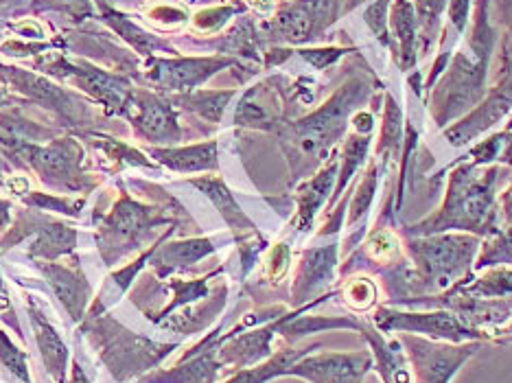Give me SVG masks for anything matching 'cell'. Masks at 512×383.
Segmentation results:
<instances>
[{
	"label": "cell",
	"mask_w": 512,
	"mask_h": 383,
	"mask_svg": "<svg viewBox=\"0 0 512 383\" xmlns=\"http://www.w3.org/2000/svg\"><path fill=\"white\" fill-rule=\"evenodd\" d=\"M81 331L88 333L101 362L106 364L110 375L121 383L147 373L149 368L158 366L171 351H176V344H160L132 333L123 324L112 320L108 313L97 318H86Z\"/></svg>",
	"instance_id": "6da1fadb"
},
{
	"label": "cell",
	"mask_w": 512,
	"mask_h": 383,
	"mask_svg": "<svg viewBox=\"0 0 512 383\" xmlns=\"http://www.w3.org/2000/svg\"><path fill=\"white\" fill-rule=\"evenodd\" d=\"M0 152L7 160L16 162L18 167L36 171L42 182L51 184L55 189L77 193L95 187V182L86 176L84 167H81L86 152L77 138H53L49 145L20 141V138H3Z\"/></svg>",
	"instance_id": "7a4b0ae2"
},
{
	"label": "cell",
	"mask_w": 512,
	"mask_h": 383,
	"mask_svg": "<svg viewBox=\"0 0 512 383\" xmlns=\"http://www.w3.org/2000/svg\"><path fill=\"white\" fill-rule=\"evenodd\" d=\"M480 248L473 237H436L410 243V254L416 265V274L405 276L401 298L407 292H447L462 283ZM401 298H397V303Z\"/></svg>",
	"instance_id": "3957f363"
},
{
	"label": "cell",
	"mask_w": 512,
	"mask_h": 383,
	"mask_svg": "<svg viewBox=\"0 0 512 383\" xmlns=\"http://www.w3.org/2000/svg\"><path fill=\"white\" fill-rule=\"evenodd\" d=\"M366 90L368 88L362 79H351L318 112L289 127L285 134L289 160L322 158L327 147L342 134L346 114L353 110L357 101L366 97Z\"/></svg>",
	"instance_id": "277c9868"
},
{
	"label": "cell",
	"mask_w": 512,
	"mask_h": 383,
	"mask_svg": "<svg viewBox=\"0 0 512 383\" xmlns=\"http://www.w3.org/2000/svg\"><path fill=\"white\" fill-rule=\"evenodd\" d=\"M499 180V169L484 171V178L473 176V169H460L453 178L449 202L442 208L438 217H432L429 222L421 224V228H414V232H440L447 228H467L477 230L486 228L491 232L493 224V202L495 195L493 189Z\"/></svg>",
	"instance_id": "5b68a950"
},
{
	"label": "cell",
	"mask_w": 512,
	"mask_h": 383,
	"mask_svg": "<svg viewBox=\"0 0 512 383\" xmlns=\"http://www.w3.org/2000/svg\"><path fill=\"white\" fill-rule=\"evenodd\" d=\"M173 222L158 206H147L123 193L112 211L101 219L97 243L106 265H114L134 250H141L143 241L151 237L156 226Z\"/></svg>",
	"instance_id": "8992f818"
},
{
	"label": "cell",
	"mask_w": 512,
	"mask_h": 383,
	"mask_svg": "<svg viewBox=\"0 0 512 383\" xmlns=\"http://www.w3.org/2000/svg\"><path fill=\"white\" fill-rule=\"evenodd\" d=\"M372 322L381 333H412L438 342L462 344L486 338L484 333L471 329L469 324H464L447 309L397 311L390 307H379L372 316Z\"/></svg>",
	"instance_id": "52a82bcc"
},
{
	"label": "cell",
	"mask_w": 512,
	"mask_h": 383,
	"mask_svg": "<svg viewBox=\"0 0 512 383\" xmlns=\"http://www.w3.org/2000/svg\"><path fill=\"white\" fill-rule=\"evenodd\" d=\"M399 340L410 359L414 383H449L477 351V342H438L412 333H401Z\"/></svg>",
	"instance_id": "ba28073f"
},
{
	"label": "cell",
	"mask_w": 512,
	"mask_h": 383,
	"mask_svg": "<svg viewBox=\"0 0 512 383\" xmlns=\"http://www.w3.org/2000/svg\"><path fill=\"white\" fill-rule=\"evenodd\" d=\"M33 235L29 246L31 259H42L55 263L60 257L71 254L77 246V232L75 228H68L66 224L53 222V219L44 217L40 211H25L20 213L16 224H11L0 239V252L18 246L22 239Z\"/></svg>",
	"instance_id": "9c48e42d"
},
{
	"label": "cell",
	"mask_w": 512,
	"mask_h": 383,
	"mask_svg": "<svg viewBox=\"0 0 512 383\" xmlns=\"http://www.w3.org/2000/svg\"><path fill=\"white\" fill-rule=\"evenodd\" d=\"M44 73L53 77L68 79L73 86L84 90L88 97L99 101L108 114H125L127 101H130L134 86L123 75H114L103 68L90 66L86 62H68L66 57H57V60L44 64Z\"/></svg>",
	"instance_id": "30bf717a"
},
{
	"label": "cell",
	"mask_w": 512,
	"mask_h": 383,
	"mask_svg": "<svg viewBox=\"0 0 512 383\" xmlns=\"http://www.w3.org/2000/svg\"><path fill=\"white\" fill-rule=\"evenodd\" d=\"M0 84H5L7 88H14L16 92H20V95H25L27 99L36 101L38 106L51 110L57 119H64L73 127L86 125L92 119L86 101L75 97L73 92L51 84L46 77L25 71V68L5 66L3 73H0Z\"/></svg>",
	"instance_id": "8fae6325"
},
{
	"label": "cell",
	"mask_w": 512,
	"mask_h": 383,
	"mask_svg": "<svg viewBox=\"0 0 512 383\" xmlns=\"http://www.w3.org/2000/svg\"><path fill=\"white\" fill-rule=\"evenodd\" d=\"M123 116L130 119L134 132L147 143L176 145L182 141V130L173 103L158 92L134 88Z\"/></svg>",
	"instance_id": "7c38bea8"
},
{
	"label": "cell",
	"mask_w": 512,
	"mask_h": 383,
	"mask_svg": "<svg viewBox=\"0 0 512 383\" xmlns=\"http://www.w3.org/2000/svg\"><path fill=\"white\" fill-rule=\"evenodd\" d=\"M232 57H173V60H162L154 57L147 62L145 79L151 86H156L162 92H193L200 88L206 79H211L215 73L224 71L226 66H232Z\"/></svg>",
	"instance_id": "4fadbf2b"
},
{
	"label": "cell",
	"mask_w": 512,
	"mask_h": 383,
	"mask_svg": "<svg viewBox=\"0 0 512 383\" xmlns=\"http://www.w3.org/2000/svg\"><path fill=\"white\" fill-rule=\"evenodd\" d=\"M372 370V355L364 353H322L305 355L287 370V377L309 383H362Z\"/></svg>",
	"instance_id": "5bb4252c"
},
{
	"label": "cell",
	"mask_w": 512,
	"mask_h": 383,
	"mask_svg": "<svg viewBox=\"0 0 512 383\" xmlns=\"http://www.w3.org/2000/svg\"><path fill=\"white\" fill-rule=\"evenodd\" d=\"M512 108V62L502 64V75H499V84L491 90V95L477 108L467 121L458 123L453 130L447 132V138L453 145L469 143V138L488 130L493 123L504 119L508 110Z\"/></svg>",
	"instance_id": "9a60e30c"
},
{
	"label": "cell",
	"mask_w": 512,
	"mask_h": 383,
	"mask_svg": "<svg viewBox=\"0 0 512 383\" xmlns=\"http://www.w3.org/2000/svg\"><path fill=\"white\" fill-rule=\"evenodd\" d=\"M36 268L44 274L51 292L68 311L71 320L73 322L84 320L86 309L92 298V287L88 283V278L81 274V270H71V268H64L60 263H49V261H38Z\"/></svg>",
	"instance_id": "2e32d148"
},
{
	"label": "cell",
	"mask_w": 512,
	"mask_h": 383,
	"mask_svg": "<svg viewBox=\"0 0 512 383\" xmlns=\"http://www.w3.org/2000/svg\"><path fill=\"white\" fill-rule=\"evenodd\" d=\"M357 331L366 338L372 355V370H377L383 383H414L410 359L401 340H386L377 327H368L362 322Z\"/></svg>",
	"instance_id": "e0dca14e"
},
{
	"label": "cell",
	"mask_w": 512,
	"mask_h": 383,
	"mask_svg": "<svg viewBox=\"0 0 512 383\" xmlns=\"http://www.w3.org/2000/svg\"><path fill=\"white\" fill-rule=\"evenodd\" d=\"M337 263V248H318V250H307L302 254L296 281H294V303L302 305L307 300L318 294L322 287H327L333 281Z\"/></svg>",
	"instance_id": "ac0fdd59"
},
{
	"label": "cell",
	"mask_w": 512,
	"mask_h": 383,
	"mask_svg": "<svg viewBox=\"0 0 512 383\" xmlns=\"http://www.w3.org/2000/svg\"><path fill=\"white\" fill-rule=\"evenodd\" d=\"M27 309H29V318L33 324V333H36V342L40 348L42 362L49 370V375L57 383H66V373H68V346L60 338V333L55 331L53 324L44 318V313L36 307L31 298H27Z\"/></svg>",
	"instance_id": "d6986e66"
},
{
	"label": "cell",
	"mask_w": 512,
	"mask_h": 383,
	"mask_svg": "<svg viewBox=\"0 0 512 383\" xmlns=\"http://www.w3.org/2000/svg\"><path fill=\"white\" fill-rule=\"evenodd\" d=\"M213 252H215V246L211 239L176 241V243H167V246H158L154 257H151V265H154V270L160 278H165L173 270L189 268V265L202 261Z\"/></svg>",
	"instance_id": "ffe728a7"
},
{
	"label": "cell",
	"mask_w": 512,
	"mask_h": 383,
	"mask_svg": "<svg viewBox=\"0 0 512 383\" xmlns=\"http://www.w3.org/2000/svg\"><path fill=\"white\" fill-rule=\"evenodd\" d=\"M151 158L182 173L217 169V143L208 141L191 147H156L151 149Z\"/></svg>",
	"instance_id": "44dd1931"
},
{
	"label": "cell",
	"mask_w": 512,
	"mask_h": 383,
	"mask_svg": "<svg viewBox=\"0 0 512 383\" xmlns=\"http://www.w3.org/2000/svg\"><path fill=\"white\" fill-rule=\"evenodd\" d=\"M191 184H193V187L200 189L202 193H206L208 197H211L215 206L219 208V213L224 215V219L230 224V228L235 230L239 243H246V237L252 235L254 226L250 224V219L243 215V211L237 206V202L232 200V193L224 187V182L215 180V178H200V180H191Z\"/></svg>",
	"instance_id": "7402d4cb"
},
{
	"label": "cell",
	"mask_w": 512,
	"mask_h": 383,
	"mask_svg": "<svg viewBox=\"0 0 512 383\" xmlns=\"http://www.w3.org/2000/svg\"><path fill=\"white\" fill-rule=\"evenodd\" d=\"M232 97H235V90H193L184 92V95L171 97V103L173 106L195 112L208 123H219L221 114H224Z\"/></svg>",
	"instance_id": "603a6c76"
},
{
	"label": "cell",
	"mask_w": 512,
	"mask_h": 383,
	"mask_svg": "<svg viewBox=\"0 0 512 383\" xmlns=\"http://www.w3.org/2000/svg\"><path fill=\"white\" fill-rule=\"evenodd\" d=\"M101 16H103V20H106L112 29H116V31L121 33V38L127 44H130L134 51H138L141 55L149 57V55H154L156 51L176 53V51L169 49L167 42H162V40H158L154 36H149V33H145L141 27H136L130 18H127L125 14H121V11L101 5Z\"/></svg>",
	"instance_id": "cb8c5ba5"
},
{
	"label": "cell",
	"mask_w": 512,
	"mask_h": 383,
	"mask_svg": "<svg viewBox=\"0 0 512 383\" xmlns=\"http://www.w3.org/2000/svg\"><path fill=\"white\" fill-rule=\"evenodd\" d=\"M335 171H337V165H335V162H331L327 169L320 171L316 178H313L309 184H305V187L300 189V195H298V230H309L313 217H316L320 204L324 202L327 191L331 189Z\"/></svg>",
	"instance_id": "d4e9b609"
},
{
	"label": "cell",
	"mask_w": 512,
	"mask_h": 383,
	"mask_svg": "<svg viewBox=\"0 0 512 383\" xmlns=\"http://www.w3.org/2000/svg\"><path fill=\"white\" fill-rule=\"evenodd\" d=\"M318 346V344H316ZM316 346H309V348H289V351H281L278 355H274L272 359H267L265 364L261 366H252V368H243L241 373H237L232 379H228L226 383H267L274 377H283L287 375V370L292 368L300 357L309 355L311 348Z\"/></svg>",
	"instance_id": "484cf974"
},
{
	"label": "cell",
	"mask_w": 512,
	"mask_h": 383,
	"mask_svg": "<svg viewBox=\"0 0 512 383\" xmlns=\"http://www.w3.org/2000/svg\"><path fill=\"white\" fill-rule=\"evenodd\" d=\"M392 29H394V38H397L401 44V49L397 53V62L401 64V68H410L414 64L416 18H414L412 5L407 3V0H394Z\"/></svg>",
	"instance_id": "4316f807"
},
{
	"label": "cell",
	"mask_w": 512,
	"mask_h": 383,
	"mask_svg": "<svg viewBox=\"0 0 512 383\" xmlns=\"http://www.w3.org/2000/svg\"><path fill=\"white\" fill-rule=\"evenodd\" d=\"M462 294L484 300H504L512 298V270L497 265L482 278H477L473 283H458L456 285Z\"/></svg>",
	"instance_id": "83f0119b"
},
{
	"label": "cell",
	"mask_w": 512,
	"mask_h": 383,
	"mask_svg": "<svg viewBox=\"0 0 512 383\" xmlns=\"http://www.w3.org/2000/svg\"><path fill=\"white\" fill-rule=\"evenodd\" d=\"M90 138V143L95 145L97 149H101L106 154L108 160H112L116 167H125V165H136V167H151V162L138 152V149L125 145L121 141H114V138L99 134V132H88L84 134Z\"/></svg>",
	"instance_id": "f1b7e54d"
},
{
	"label": "cell",
	"mask_w": 512,
	"mask_h": 383,
	"mask_svg": "<svg viewBox=\"0 0 512 383\" xmlns=\"http://www.w3.org/2000/svg\"><path fill=\"white\" fill-rule=\"evenodd\" d=\"M22 204L33 211H53L62 215L79 217L86 208V197H57L49 193H25L20 197Z\"/></svg>",
	"instance_id": "f546056e"
},
{
	"label": "cell",
	"mask_w": 512,
	"mask_h": 383,
	"mask_svg": "<svg viewBox=\"0 0 512 383\" xmlns=\"http://www.w3.org/2000/svg\"><path fill=\"white\" fill-rule=\"evenodd\" d=\"M0 368L11 381L20 383H33L29 375V364H27V353L20 351L14 344V340L0 329Z\"/></svg>",
	"instance_id": "4dcf8cb0"
},
{
	"label": "cell",
	"mask_w": 512,
	"mask_h": 383,
	"mask_svg": "<svg viewBox=\"0 0 512 383\" xmlns=\"http://www.w3.org/2000/svg\"><path fill=\"white\" fill-rule=\"evenodd\" d=\"M342 298L348 309L366 313L377 303V285L372 283V278L368 276L351 278V281H346L342 287Z\"/></svg>",
	"instance_id": "1f68e13d"
},
{
	"label": "cell",
	"mask_w": 512,
	"mask_h": 383,
	"mask_svg": "<svg viewBox=\"0 0 512 383\" xmlns=\"http://www.w3.org/2000/svg\"><path fill=\"white\" fill-rule=\"evenodd\" d=\"M171 287L173 292H176V296H173L176 300H171V303L162 309L158 316H151L154 322H162L173 309L195 303V300L208 296V278H200V281H171Z\"/></svg>",
	"instance_id": "d6a6232c"
},
{
	"label": "cell",
	"mask_w": 512,
	"mask_h": 383,
	"mask_svg": "<svg viewBox=\"0 0 512 383\" xmlns=\"http://www.w3.org/2000/svg\"><path fill=\"white\" fill-rule=\"evenodd\" d=\"M366 250H368L370 261L383 265V263H390L397 259L399 241L390 230H377L375 235H370V239L366 243Z\"/></svg>",
	"instance_id": "836d02e7"
},
{
	"label": "cell",
	"mask_w": 512,
	"mask_h": 383,
	"mask_svg": "<svg viewBox=\"0 0 512 383\" xmlns=\"http://www.w3.org/2000/svg\"><path fill=\"white\" fill-rule=\"evenodd\" d=\"M289 268V248L285 243H278L276 248H272L270 257H267L265 263V274L270 278V283H281V278L285 276Z\"/></svg>",
	"instance_id": "e575fe53"
},
{
	"label": "cell",
	"mask_w": 512,
	"mask_h": 383,
	"mask_svg": "<svg viewBox=\"0 0 512 383\" xmlns=\"http://www.w3.org/2000/svg\"><path fill=\"white\" fill-rule=\"evenodd\" d=\"M445 3L447 0H416L418 11H421V16H423V27H425L427 36H432L434 33V29L438 25V16H440V11L445 9Z\"/></svg>",
	"instance_id": "d590c367"
},
{
	"label": "cell",
	"mask_w": 512,
	"mask_h": 383,
	"mask_svg": "<svg viewBox=\"0 0 512 383\" xmlns=\"http://www.w3.org/2000/svg\"><path fill=\"white\" fill-rule=\"evenodd\" d=\"M235 14V9L232 7H217V9H206L202 11V14L195 16V25L200 29H215L219 25H224V22Z\"/></svg>",
	"instance_id": "8d00e7d4"
},
{
	"label": "cell",
	"mask_w": 512,
	"mask_h": 383,
	"mask_svg": "<svg viewBox=\"0 0 512 383\" xmlns=\"http://www.w3.org/2000/svg\"><path fill=\"white\" fill-rule=\"evenodd\" d=\"M388 7H390V0H381L379 5L368 9V14H366L368 25L377 31V36L386 44H388V40H386V36H388V20H386Z\"/></svg>",
	"instance_id": "74e56055"
},
{
	"label": "cell",
	"mask_w": 512,
	"mask_h": 383,
	"mask_svg": "<svg viewBox=\"0 0 512 383\" xmlns=\"http://www.w3.org/2000/svg\"><path fill=\"white\" fill-rule=\"evenodd\" d=\"M372 189H375V169L368 171V178L364 180L362 189H359V193H357V197H355V202H353V215H351L353 222L368 208V202H370V197H372V195H370Z\"/></svg>",
	"instance_id": "f35d334b"
},
{
	"label": "cell",
	"mask_w": 512,
	"mask_h": 383,
	"mask_svg": "<svg viewBox=\"0 0 512 383\" xmlns=\"http://www.w3.org/2000/svg\"><path fill=\"white\" fill-rule=\"evenodd\" d=\"M344 51L342 49H322V51H300V55L309 60L316 68H327L329 64H333L335 60H340V55Z\"/></svg>",
	"instance_id": "ab89813d"
},
{
	"label": "cell",
	"mask_w": 512,
	"mask_h": 383,
	"mask_svg": "<svg viewBox=\"0 0 512 383\" xmlns=\"http://www.w3.org/2000/svg\"><path fill=\"white\" fill-rule=\"evenodd\" d=\"M467 14H469V0H453L449 16L453 20V25H456L460 31L464 29V25H467Z\"/></svg>",
	"instance_id": "60d3db41"
},
{
	"label": "cell",
	"mask_w": 512,
	"mask_h": 383,
	"mask_svg": "<svg viewBox=\"0 0 512 383\" xmlns=\"http://www.w3.org/2000/svg\"><path fill=\"white\" fill-rule=\"evenodd\" d=\"M11 202L0 200V230H7L11 224H14V217H11Z\"/></svg>",
	"instance_id": "b9f144b4"
},
{
	"label": "cell",
	"mask_w": 512,
	"mask_h": 383,
	"mask_svg": "<svg viewBox=\"0 0 512 383\" xmlns=\"http://www.w3.org/2000/svg\"><path fill=\"white\" fill-rule=\"evenodd\" d=\"M16 103H20V101L9 95V90H7L5 84H0V110H5L9 106H16Z\"/></svg>",
	"instance_id": "7bdbcfd3"
},
{
	"label": "cell",
	"mask_w": 512,
	"mask_h": 383,
	"mask_svg": "<svg viewBox=\"0 0 512 383\" xmlns=\"http://www.w3.org/2000/svg\"><path fill=\"white\" fill-rule=\"evenodd\" d=\"M502 208H504L506 219H510V222H512V184H510V189L502 197Z\"/></svg>",
	"instance_id": "ee69618b"
},
{
	"label": "cell",
	"mask_w": 512,
	"mask_h": 383,
	"mask_svg": "<svg viewBox=\"0 0 512 383\" xmlns=\"http://www.w3.org/2000/svg\"><path fill=\"white\" fill-rule=\"evenodd\" d=\"M71 383H90V379H88V377H86V373H84V368H81L77 362H73Z\"/></svg>",
	"instance_id": "f6af8a7d"
},
{
	"label": "cell",
	"mask_w": 512,
	"mask_h": 383,
	"mask_svg": "<svg viewBox=\"0 0 512 383\" xmlns=\"http://www.w3.org/2000/svg\"><path fill=\"white\" fill-rule=\"evenodd\" d=\"M9 160L3 156V152H0V171H9Z\"/></svg>",
	"instance_id": "bcb514c9"
},
{
	"label": "cell",
	"mask_w": 512,
	"mask_h": 383,
	"mask_svg": "<svg viewBox=\"0 0 512 383\" xmlns=\"http://www.w3.org/2000/svg\"><path fill=\"white\" fill-rule=\"evenodd\" d=\"M502 344H512V335H510V338H506V340H502Z\"/></svg>",
	"instance_id": "7dc6e473"
},
{
	"label": "cell",
	"mask_w": 512,
	"mask_h": 383,
	"mask_svg": "<svg viewBox=\"0 0 512 383\" xmlns=\"http://www.w3.org/2000/svg\"><path fill=\"white\" fill-rule=\"evenodd\" d=\"M7 64H3V62H0V73H3V68H5Z\"/></svg>",
	"instance_id": "c3c4849f"
},
{
	"label": "cell",
	"mask_w": 512,
	"mask_h": 383,
	"mask_svg": "<svg viewBox=\"0 0 512 383\" xmlns=\"http://www.w3.org/2000/svg\"><path fill=\"white\" fill-rule=\"evenodd\" d=\"M508 130H512V121H510V125H508Z\"/></svg>",
	"instance_id": "681fc988"
}]
</instances>
